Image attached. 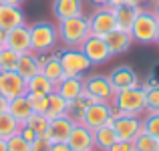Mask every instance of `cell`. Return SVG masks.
<instances>
[{
  "mask_svg": "<svg viewBox=\"0 0 159 151\" xmlns=\"http://www.w3.org/2000/svg\"><path fill=\"white\" fill-rule=\"evenodd\" d=\"M52 14L57 20L83 14V0H52Z\"/></svg>",
  "mask_w": 159,
  "mask_h": 151,
  "instance_id": "obj_20",
  "label": "cell"
},
{
  "mask_svg": "<svg viewBox=\"0 0 159 151\" xmlns=\"http://www.w3.org/2000/svg\"><path fill=\"white\" fill-rule=\"evenodd\" d=\"M113 129L119 139L133 141L143 131V119H139L137 115H121L113 109Z\"/></svg>",
  "mask_w": 159,
  "mask_h": 151,
  "instance_id": "obj_8",
  "label": "cell"
},
{
  "mask_svg": "<svg viewBox=\"0 0 159 151\" xmlns=\"http://www.w3.org/2000/svg\"><path fill=\"white\" fill-rule=\"evenodd\" d=\"M40 73L52 83L54 87L65 79V71H62V65L58 61V54H40Z\"/></svg>",
  "mask_w": 159,
  "mask_h": 151,
  "instance_id": "obj_16",
  "label": "cell"
},
{
  "mask_svg": "<svg viewBox=\"0 0 159 151\" xmlns=\"http://www.w3.org/2000/svg\"><path fill=\"white\" fill-rule=\"evenodd\" d=\"M51 151H73V149L69 147L66 141H58V143H52L51 145Z\"/></svg>",
  "mask_w": 159,
  "mask_h": 151,
  "instance_id": "obj_39",
  "label": "cell"
},
{
  "mask_svg": "<svg viewBox=\"0 0 159 151\" xmlns=\"http://www.w3.org/2000/svg\"><path fill=\"white\" fill-rule=\"evenodd\" d=\"M89 103H93V101H91L85 93H83V97H79V99H75V101H70V103H69L66 117H69V119H73L75 123H83L85 109H87V105H89Z\"/></svg>",
  "mask_w": 159,
  "mask_h": 151,
  "instance_id": "obj_27",
  "label": "cell"
},
{
  "mask_svg": "<svg viewBox=\"0 0 159 151\" xmlns=\"http://www.w3.org/2000/svg\"><path fill=\"white\" fill-rule=\"evenodd\" d=\"M6 109H8V99L0 95V113H4V111H6Z\"/></svg>",
  "mask_w": 159,
  "mask_h": 151,
  "instance_id": "obj_40",
  "label": "cell"
},
{
  "mask_svg": "<svg viewBox=\"0 0 159 151\" xmlns=\"http://www.w3.org/2000/svg\"><path fill=\"white\" fill-rule=\"evenodd\" d=\"M52 91H54V85L43 73L34 75L32 79L26 81V93L28 95H51Z\"/></svg>",
  "mask_w": 159,
  "mask_h": 151,
  "instance_id": "obj_25",
  "label": "cell"
},
{
  "mask_svg": "<svg viewBox=\"0 0 159 151\" xmlns=\"http://www.w3.org/2000/svg\"><path fill=\"white\" fill-rule=\"evenodd\" d=\"M103 39H105L107 47H109V50H111V54H123V53H127L129 47H131V43H133L131 32L121 30V28L111 30L107 36H103Z\"/></svg>",
  "mask_w": 159,
  "mask_h": 151,
  "instance_id": "obj_18",
  "label": "cell"
},
{
  "mask_svg": "<svg viewBox=\"0 0 159 151\" xmlns=\"http://www.w3.org/2000/svg\"><path fill=\"white\" fill-rule=\"evenodd\" d=\"M20 125H22V123H18V121H16L8 111L0 113V139L6 141V139H10L12 135H16L18 129H20Z\"/></svg>",
  "mask_w": 159,
  "mask_h": 151,
  "instance_id": "obj_28",
  "label": "cell"
},
{
  "mask_svg": "<svg viewBox=\"0 0 159 151\" xmlns=\"http://www.w3.org/2000/svg\"><path fill=\"white\" fill-rule=\"evenodd\" d=\"M26 97H28V101H30L32 113H40V115H44V113H47L48 95H28V93H26Z\"/></svg>",
  "mask_w": 159,
  "mask_h": 151,
  "instance_id": "obj_34",
  "label": "cell"
},
{
  "mask_svg": "<svg viewBox=\"0 0 159 151\" xmlns=\"http://www.w3.org/2000/svg\"><path fill=\"white\" fill-rule=\"evenodd\" d=\"M24 0H0V4H10V6H20Z\"/></svg>",
  "mask_w": 159,
  "mask_h": 151,
  "instance_id": "obj_42",
  "label": "cell"
},
{
  "mask_svg": "<svg viewBox=\"0 0 159 151\" xmlns=\"http://www.w3.org/2000/svg\"><path fill=\"white\" fill-rule=\"evenodd\" d=\"M6 147H8V151H30V143L16 133L10 139H6Z\"/></svg>",
  "mask_w": 159,
  "mask_h": 151,
  "instance_id": "obj_35",
  "label": "cell"
},
{
  "mask_svg": "<svg viewBox=\"0 0 159 151\" xmlns=\"http://www.w3.org/2000/svg\"><path fill=\"white\" fill-rule=\"evenodd\" d=\"M113 109L121 115H137L139 117L143 111H147V99H145L143 87H133V89L117 91L111 101Z\"/></svg>",
  "mask_w": 159,
  "mask_h": 151,
  "instance_id": "obj_2",
  "label": "cell"
},
{
  "mask_svg": "<svg viewBox=\"0 0 159 151\" xmlns=\"http://www.w3.org/2000/svg\"><path fill=\"white\" fill-rule=\"evenodd\" d=\"M66 109H69V101H65L57 91H52L48 95V107H47V113L44 115L48 119H57V117H65L66 115Z\"/></svg>",
  "mask_w": 159,
  "mask_h": 151,
  "instance_id": "obj_26",
  "label": "cell"
},
{
  "mask_svg": "<svg viewBox=\"0 0 159 151\" xmlns=\"http://www.w3.org/2000/svg\"><path fill=\"white\" fill-rule=\"evenodd\" d=\"M85 53V57L89 58L93 65H103V62H107L109 58L113 57L111 50H109L107 43L103 36H95V34H89L87 36V40L79 47Z\"/></svg>",
  "mask_w": 159,
  "mask_h": 151,
  "instance_id": "obj_10",
  "label": "cell"
},
{
  "mask_svg": "<svg viewBox=\"0 0 159 151\" xmlns=\"http://www.w3.org/2000/svg\"><path fill=\"white\" fill-rule=\"evenodd\" d=\"M69 147L73 151H93L95 149V135L87 125L77 123L70 131L69 139H66Z\"/></svg>",
  "mask_w": 159,
  "mask_h": 151,
  "instance_id": "obj_14",
  "label": "cell"
},
{
  "mask_svg": "<svg viewBox=\"0 0 159 151\" xmlns=\"http://www.w3.org/2000/svg\"><path fill=\"white\" fill-rule=\"evenodd\" d=\"M143 10L141 6H135V4H119V6L113 8V12H115V20H117V28H121V30H131L133 22H135L137 14Z\"/></svg>",
  "mask_w": 159,
  "mask_h": 151,
  "instance_id": "obj_19",
  "label": "cell"
},
{
  "mask_svg": "<svg viewBox=\"0 0 159 151\" xmlns=\"http://www.w3.org/2000/svg\"><path fill=\"white\" fill-rule=\"evenodd\" d=\"M18 58H20V54L10 50L8 47L0 48V71H16Z\"/></svg>",
  "mask_w": 159,
  "mask_h": 151,
  "instance_id": "obj_30",
  "label": "cell"
},
{
  "mask_svg": "<svg viewBox=\"0 0 159 151\" xmlns=\"http://www.w3.org/2000/svg\"><path fill=\"white\" fill-rule=\"evenodd\" d=\"M6 47L18 54L30 53V26L20 24L6 30Z\"/></svg>",
  "mask_w": 159,
  "mask_h": 151,
  "instance_id": "obj_13",
  "label": "cell"
},
{
  "mask_svg": "<svg viewBox=\"0 0 159 151\" xmlns=\"http://www.w3.org/2000/svg\"><path fill=\"white\" fill-rule=\"evenodd\" d=\"M0 151H8V147H6V141H4V139H0Z\"/></svg>",
  "mask_w": 159,
  "mask_h": 151,
  "instance_id": "obj_45",
  "label": "cell"
},
{
  "mask_svg": "<svg viewBox=\"0 0 159 151\" xmlns=\"http://www.w3.org/2000/svg\"><path fill=\"white\" fill-rule=\"evenodd\" d=\"M97 8H103V6H109V0H91Z\"/></svg>",
  "mask_w": 159,
  "mask_h": 151,
  "instance_id": "obj_43",
  "label": "cell"
},
{
  "mask_svg": "<svg viewBox=\"0 0 159 151\" xmlns=\"http://www.w3.org/2000/svg\"><path fill=\"white\" fill-rule=\"evenodd\" d=\"M107 123L113 125V105L111 103L93 101V103L87 105L85 117H83V125H87L91 131H95V129L103 127Z\"/></svg>",
  "mask_w": 159,
  "mask_h": 151,
  "instance_id": "obj_7",
  "label": "cell"
},
{
  "mask_svg": "<svg viewBox=\"0 0 159 151\" xmlns=\"http://www.w3.org/2000/svg\"><path fill=\"white\" fill-rule=\"evenodd\" d=\"M107 151H133V141H123V139H117L115 143L111 145Z\"/></svg>",
  "mask_w": 159,
  "mask_h": 151,
  "instance_id": "obj_37",
  "label": "cell"
},
{
  "mask_svg": "<svg viewBox=\"0 0 159 151\" xmlns=\"http://www.w3.org/2000/svg\"><path fill=\"white\" fill-rule=\"evenodd\" d=\"M0 95L8 101L26 95V81L16 71H0Z\"/></svg>",
  "mask_w": 159,
  "mask_h": 151,
  "instance_id": "obj_11",
  "label": "cell"
},
{
  "mask_svg": "<svg viewBox=\"0 0 159 151\" xmlns=\"http://www.w3.org/2000/svg\"><path fill=\"white\" fill-rule=\"evenodd\" d=\"M157 16L149 10H141L137 14L135 22L131 26V36H133V43H141V44H149V43H155V34H157Z\"/></svg>",
  "mask_w": 159,
  "mask_h": 151,
  "instance_id": "obj_4",
  "label": "cell"
},
{
  "mask_svg": "<svg viewBox=\"0 0 159 151\" xmlns=\"http://www.w3.org/2000/svg\"><path fill=\"white\" fill-rule=\"evenodd\" d=\"M6 47V30L4 28H0V48Z\"/></svg>",
  "mask_w": 159,
  "mask_h": 151,
  "instance_id": "obj_41",
  "label": "cell"
},
{
  "mask_svg": "<svg viewBox=\"0 0 159 151\" xmlns=\"http://www.w3.org/2000/svg\"><path fill=\"white\" fill-rule=\"evenodd\" d=\"M123 4H135V6H139V0H121Z\"/></svg>",
  "mask_w": 159,
  "mask_h": 151,
  "instance_id": "obj_44",
  "label": "cell"
},
{
  "mask_svg": "<svg viewBox=\"0 0 159 151\" xmlns=\"http://www.w3.org/2000/svg\"><path fill=\"white\" fill-rule=\"evenodd\" d=\"M6 111L10 113L18 123H26V119L32 115V107H30V101H28L26 95H20V97L10 99Z\"/></svg>",
  "mask_w": 159,
  "mask_h": 151,
  "instance_id": "obj_23",
  "label": "cell"
},
{
  "mask_svg": "<svg viewBox=\"0 0 159 151\" xmlns=\"http://www.w3.org/2000/svg\"><path fill=\"white\" fill-rule=\"evenodd\" d=\"M133 151H159V139L153 135L141 131L139 135L133 139Z\"/></svg>",
  "mask_w": 159,
  "mask_h": 151,
  "instance_id": "obj_29",
  "label": "cell"
},
{
  "mask_svg": "<svg viewBox=\"0 0 159 151\" xmlns=\"http://www.w3.org/2000/svg\"><path fill=\"white\" fill-rule=\"evenodd\" d=\"M153 14H155L157 20H159V0H157V4H155V10H153Z\"/></svg>",
  "mask_w": 159,
  "mask_h": 151,
  "instance_id": "obj_46",
  "label": "cell"
},
{
  "mask_svg": "<svg viewBox=\"0 0 159 151\" xmlns=\"http://www.w3.org/2000/svg\"><path fill=\"white\" fill-rule=\"evenodd\" d=\"M83 87H85V95L91 101L111 103L115 93H117L113 89L109 77H105V75H89V77H83Z\"/></svg>",
  "mask_w": 159,
  "mask_h": 151,
  "instance_id": "obj_6",
  "label": "cell"
},
{
  "mask_svg": "<svg viewBox=\"0 0 159 151\" xmlns=\"http://www.w3.org/2000/svg\"><path fill=\"white\" fill-rule=\"evenodd\" d=\"M57 32H58V43H62L69 48H79L87 40V36L91 34L89 16L79 14V16H73V18L58 20Z\"/></svg>",
  "mask_w": 159,
  "mask_h": 151,
  "instance_id": "obj_1",
  "label": "cell"
},
{
  "mask_svg": "<svg viewBox=\"0 0 159 151\" xmlns=\"http://www.w3.org/2000/svg\"><path fill=\"white\" fill-rule=\"evenodd\" d=\"M107 77H109V81H111V85H113L115 91H125V89L139 87V75H137L129 65L115 66Z\"/></svg>",
  "mask_w": 159,
  "mask_h": 151,
  "instance_id": "obj_12",
  "label": "cell"
},
{
  "mask_svg": "<svg viewBox=\"0 0 159 151\" xmlns=\"http://www.w3.org/2000/svg\"><path fill=\"white\" fill-rule=\"evenodd\" d=\"M145 99H147V113H159V85H145Z\"/></svg>",
  "mask_w": 159,
  "mask_h": 151,
  "instance_id": "obj_32",
  "label": "cell"
},
{
  "mask_svg": "<svg viewBox=\"0 0 159 151\" xmlns=\"http://www.w3.org/2000/svg\"><path fill=\"white\" fill-rule=\"evenodd\" d=\"M58 95H61L65 101H75L79 97H83L85 93V87H83V77H65L57 87H54Z\"/></svg>",
  "mask_w": 159,
  "mask_h": 151,
  "instance_id": "obj_17",
  "label": "cell"
},
{
  "mask_svg": "<svg viewBox=\"0 0 159 151\" xmlns=\"http://www.w3.org/2000/svg\"><path fill=\"white\" fill-rule=\"evenodd\" d=\"M93 151H95V149H93Z\"/></svg>",
  "mask_w": 159,
  "mask_h": 151,
  "instance_id": "obj_48",
  "label": "cell"
},
{
  "mask_svg": "<svg viewBox=\"0 0 159 151\" xmlns=\"http://www.w3.org/2000/svg\"><path fill=\"white\" fill-rule=\"evenodd\" d=\"M75 125H77V123H75L73 119H69L66 115L65 117H57V119H51V121H48V129H47V133H44V135H47L52 143L66 141Z\"/></svg>",
  "mask_w": 159,
  "mask_h": 151,
  "instance_id": "obj_15",
  "label": "cell"
},
{
  "mask_svg": "<svg viewBox=\"0 0 159 151\" xmlns=\"http://www.w3.org/2000/svg\"><path fill=\"white\" fill-rule=\"evenodd\" d=\"M93 135H95V149H99V151H107L117 139H119L111 123H107V125H103V127L95 129Z\"/></svg>",
  "mask_w": 159,
  "mask_h": 151,
  "instance_id": "obj_24",
  "label": "cell"
},
{
  "mask_svg": "<svg viewBox=\"0 0 159 151\" xmlns=\"http://www.w3.org/2000/svg\"><path fill=\"white\" fill-rule=\"evenodd\" d=\"M24 24V14L20 6H10V4H0V28L10 30L14 26Z\"/></svg>",
  "mask_w": 159,
  "mask_h": 151,
  "instance_id": "obj_22",
  "label": "cell"
},
{
  "mask_svg": "<svg viewBox=\"0 0 159 151\" xmlns=\"http://www.w3.org/2000/svg\"><path fill=\"white\" fill-rule=\"evenodd\" d=\"M58 44L57 24L34 22L30 26V50L34 54H51Z\"/></svg>",
  "mask_w": 159,
  "mask_h": 151,
  "instance_id": "obj_3",
  "label": "cell"
},
{
  "mask_svg": "<svg viewBox=\"0 0 159 151\" xmlns=\"http://www.w3.org/2000/svg\"><path fill=\"white\" fill-rule=\"evenodd\" d=\"M51 145H52V141L47 135H39L30 143V151H51Z\"/></svg>",
  "mask_w": 159,
  "mask_h": 151,
  "instance_id": "obj_36",
  "label": "cell"
},
{
  "mask_svg": "<svg viewBox=\"0 0 159 151\" xmlns=\"http://www.w3.org/2000/svg\"><path fill=\"white\" fill-rule=\"evenodd\" d=\"M48 121H51V119H48L47 115L32 113V115L26 119V123H24V125H28V127H30L36 135H44V133H47V129H48Z\"/></svg>",
  "mask_w": 159,
  "mask_h": 151,
  "instance_id": "obj_31",
  "label": "cell"
},
{
  "mask_svg": "<svg viewBox=\"0 0 159 151\" xmlns=\"http://www.w3.org/2000/svg\"><path fill=\"white\" fill-rule=\"evenodd\" d=\"M89 28H91V34H95V36H107L111 30H115L117 20H115L113 8L111 6L97 8V10L89 16Z\"/></svg>",
  "mask_w": 159,
  "mask_h": 151,
  "instance_id": "obj_9",
  "label": "cell"
},
{
  "mask_svg": "<svg viewBox=\"0 0 159 151\" xmlns=\"http://www.w3.org/2000/svg\"><path fill=\"white\" fill-rule=\"evenodd\" d=\"M58 61L62 65L65 77H83L85 73H89V69L93 66V62L85 57L81 48H69L58 53Z\"/></svg>",
  "mask_w": 159,
  "mask_h": 151,
  "instance_id": "obj_5",
  "label": "cell"
},
{
  "mask_svg": "<svg viewBox=\"0 0 159 151\" xmlns=\"http://www.w3.org/2000/svg\"><path fill=\"white\" fill-rule=\"evenodd\" d=\"M16 73H18L24 81H28V79H32L34 75H39L40 73V54H34L32 50L26 53V54H20Z\"/></svg>",
  "mask_w": 159,
  "mask_h": 151,
  "instance_id": "obj_21",
  "label": "cell"
},
{
  "mask_svg": "<svg viewBox=\"0 0 159 151\" xmlns=\"http://www.w3.org/2000/svg\"><path fill=\"white\" fill-rule=\"evenodd\" d=\"M155 43L159 44V24H157V34H155Z\"/></svg>",
  "mask_w": 159,
  "mask_h": 151,
  "instance_id": "obj_47",
  "label": "cell"
},
{
  "mask_svg": "<svg viewBox=\"0 0 159 151\" xmlns=\"http://www.w3.org/2000/svg\"><path fill=\"white\" fill-rule=\"evenodd\" d=\"M143 131L159 139V113H147L143 119Z\"/></svg>",
  "mask_w": 159,
  "mask_h": 151,
  "instance_id": "obj_33",
  "label": "cell"
},
{
  "mask_svg": "<svg viewBox=\"0 0 159 151\" xmlns=\"http://www.w3.org/2000/svg\"><path fill=\"white\" fill-rule=\"evenodd\" d=\"M18 135L20 137H22V139H26L28 141V143H32V141H34L36 139V137H39V135H36V133L34 131H32V129L30 127H28V125H20V129H18Z\"/></svg>",
  "mask_w": 159,
  "mask_h": 151,
  "instance_id": "obj_38",
  "label": "cell"
}]
</instances>
